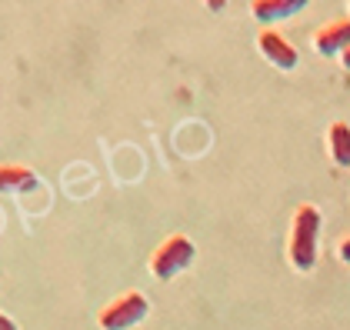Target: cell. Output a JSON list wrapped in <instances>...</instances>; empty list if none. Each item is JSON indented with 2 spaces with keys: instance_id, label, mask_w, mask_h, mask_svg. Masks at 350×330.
I'll list each match as a JSON object with an SVG mask.
<instances>
[{
  "instance_id": "cell-1",
  "label": "cell",
  "mask_w": 350,
  "mask_h": 330,
  "mask_svg": "<svg viewBox=\"0 0 350 330\" xmlns=\"http://www.w3.org/2000/svg\"><path fill=\"white\" fill-rule=\"evenodd\" d=\"M317 237H321V210L310 204H300L291 227V264L297 271H314L317 264Z\"/></svg>"
},
{
  "instance_id": "cell-2",
  "label": "cell",
  "mask_w": 350,
  "mask_h": 330,
  "mask_svg": "<svg viewBox=\"0 0 350 330\" xmlns=\"http://www.w3.org/2000/svg\"><path fill=\"white\" fill-rule=\"evenodd\" d=\"M193 253L197 250H193V244L184 234H170L161 247L150 253V274L157 280H170V277H177L180 271H187L193 264Z\"/></svg>"
},
{
  "instance_id": "cell-3",
  "label": "cell",
  "mask_w": 350,
  "mask_h": 330,
  "mask_svg": "<svg viewBox=\"0 0 350 330\" xmlns=\"http://www.w3.org/2000/svg\"><path fill=\"white\" fill-rule=\"evenodd\" d=\"M147 314H150L147 297L137 294V290H127V294H120L117 301H110L107 307L100 310V327L104 330H134Z\"/></svg>"
},
{
  "instance_id": "cell-4",
  "label": "cell",
  "mask_w": 350,
  "mask_h": 330,
  "mask_svg": "<svg viewBox=\"0 0 350 330\" xmlns=\"http://www.w3.org/2000/svg\"><path fill=\"white\" fill-rule=\"evenodd\" d=\"M257 47H260V54L267 57L273 67H280V70H294L297 67V51H294V44L287 40V37H280L277 30H260V37H257Z\"/></svg>"
},
{
  "instance_id": "cell-5",
  "label": "cell",
  "mask_w": 350,
  "mask_h": 330,
  "mask_svg": "<svg viewBox=\"0 0 350 330\" xmlns=\"http://www.w3.org/2000/svg\"><path fill=\"white\" fill-rule=\"evenodd\" d=\"M314 47L323 57H344L350 51V20H327L314 33Z\"/></svg>"
},
{
  "instance_id": "cell-6",
  "label": "cell",
  "mask_w": 350,
  "mask_h": 330,
  "mask_svg": "<svg viewBox=\"0 0 350 330\" xmlns=\"http://www.w3.org/2000/svg\"><path fill=\"white\" fill-rule=\"evenodd\" d=\"M304 7H307V0H257V3H250L254 17H257V20H264V24L287 20V17L300 14Z\"/></svg>"
},
{
  "instance_id": "cell-7",
  "label": "cell",
  "mask_w": 350,
  "mask_h": 330,
  "mask_svg": "<svg viewBox=\"0 0 350 330\" xmlns=\"http://www.w3.org/2000/svg\"><path fill=\"white\" fill-rule=\"evenodd\" d=\"M0 184H3V191H21V193L40 191V177L30 167H21V164H3Z\"/></svg>"
},
{
  "instance_id": "cell-8",
  "label": "cell",
  "mask_w": 350,
  "mask_h": 330,
  "mask_svg": "<svg viewBox=\"0 0 350 330\" xmlns=\"http://www.w3.org/2000/svg\"><path fill=\"white\" fill-rule=\"evenodd\" d=\"M327 143H330V157L337 167H350V127L344 120H334L327 130Z\"/></svg>"
},
{
  "instance_id": "cell-9",
  "label": "cell",
  "mask_w": 350,
  "mask_h": 330,
  "mask_svg": "<svg viewBox=\"0 0 350 330\" xmlns=\"http://www.w3.org/2000/svg\"><path fill=\"white\" fill-rule=\"evenodd\" d=\"M340 260H344V264H350V237L340 244Z\"/></svg>"
},
{
  "instance_id": "cell-10",
  "label": "cell",
  "mask_w": 350,
  "mask_h": 330,
  "mask_svg": "<svg viewBox=\"0 0 350 330\" xmlns=\"http://www.w3.org/2000/svg\"><path fill=\"white\" fill-rule=\"evenodd\" d=\"M0 330H17V327H14V320H10V317H0Z\"/></svg>"
},
{
  "instance_id": "cell-11",
  "label": "cell",
  "mask_w": 350,
  "mask_h": 330,
  "mask_svg": "<svg viewBox=\"0 0 350 330\" xmlns=\"http://www.w3.org/2000/svg\"><path fill=\"white\" fill-rule=\"evenodd\" d=\"M344 67H347V70H350V51H347V54H344Z\"/></svg>"
}]
</instances>
